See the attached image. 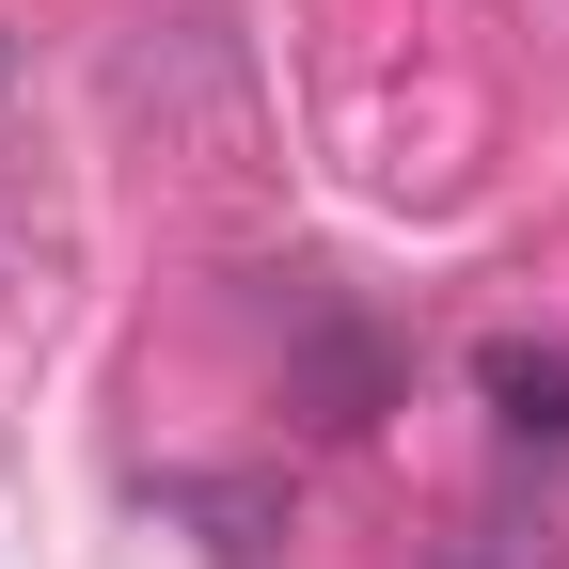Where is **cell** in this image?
I'll return each instance as SVG.
<instances>
[{"instance_id":"1","label":"cell","mask_w":569,"mask_h":569,"mask_svg":"<svg viewBox=\"0 0 569 569\" xmlns=\"http://www.w3.org/2000/svg\"><path fill=\"white\" fill-rule=\"evenodd\" d=\"M475 380H490V411H507L522 443H569V348H522V332H507Z\"/></svg>"}]
</instances>
